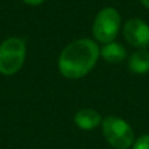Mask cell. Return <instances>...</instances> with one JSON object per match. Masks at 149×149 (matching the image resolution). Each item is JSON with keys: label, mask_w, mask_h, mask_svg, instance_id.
<instances>
[{"label": "cell", "mask_w": 149, "mask_h": 149, "mask_svg": "<svg viewBox=\"0 0 149 149\" xmlns=\"http://www.w3.org/2000/svg\"><path fill=\"white\" fill-rule=\"evenodd\" d=\"M100 56L97 43L89 38L73 41L62 51L59 56V71L71 80L81 79L93 70Z\"/></svg>", "instance_id": "obj_1"}, {"label": "cell", "mask_w": 149, "mask_h": 149, "mask_svg": "<svg viewBox=\"0 0 149 149\" xmlns=\"http://www.w3.org/2000/svg\"><path fill=\"white\" fill-rule=\"evenodd\" d=\"M102 135L106 141L115 149H128L135 141L134 128L119 116H106L102 119Z\"/></svg>", "instance_id": "obj_2"}, {"label": "cell", "mask_w": 149, "mask_h": 149, "mask_svg": "<svg viewBox=\"0 0 149 149\" xmlns=\"http://www.w3.org/2000/svg\"><path fill=\"white\" fill-rule=\"evenodd\" d=\"M25 42L17 37L7 38L0 45V73L5 76L15 74L25 62Z\"/></svg>", "instance_id": "obj_3"}, {"label": "cell", "mask_w": 149, "mask_h": 149, "mask_svg": "<svg viewBox=\"0 0 149 149\" xmlns=\"http://www.w3.org/2000/svg\"><path fill=\"white\" fill-rule=\"evenodd\" d=\"M120 28V15L113 7L103 8L98 12L93 24V36L102 43H110L118 36Z\"/></svg>", "instance_id": "obj_4"}, {"label": "cell", "mask_w": 149, "mask_h": 149, "mask_svg": "<svg viewBox=\"0 0 149 149\" xmlns=\"http://www.w3.org/2000/svg\"><path fill=\"white\" fill-rule=\"evenodd\" d=\"M123 36L131 46L144 49L149 45V26L140 18H131L124 25Z\"/></svg>", "instance_id": "obj_5"}, {"label": "cell", "mask_w": 149, "mask_h": 149, "mask_svg": "<svg viewBox=\"0 0 149 149\" xmlns=\"http://www.w3.org/2000/svg\"><path fill=\"white\" fill-rule=\"evenodd\" d=\"M74 124L79 127L80 130L84 131H92L95 127L101 126L102 123V116L100 113L93 109H81L74 114Z\"/></svg>", "instance_id": "obj_6"}, {"label": "cell", "mask_w": 149, "mask_h": 149, "mask_svg": "<svg viewBox=\"0 0 149 149\" xmlns=\"http://www.w3.org/2000/svg\"><path fill=\"white\" fill-rule=\"evenodd\" d=\"M128 67L134 73L144 74L149 72V51L148 50H137L131 55L128 60Z\"/></svg>", "instance_id": "obj_7"}, {"label": "cell", "mask_w": 149, "mask_h": 149, "mask_svg": "<svg viewBox=\"0 0 149 149\" xmlns=\"http://www.w3.org/2000/svg\"><path fill=\"white\" fill-rule=\"evenodd\" d=\"M100 55L109 63H120L126 59V49L122 45L115 43V42H110L106 43L102 47V50H100Z\"/></svg>", "instance_id": "obj_8"}, {"label": "cell", "mask_w": 149, "mask_h": 149, "mask_svg": "<svg viewBox=\"0 0 149 149\" xmlns=\"http://www.w3.org/2000/svg\"><path fill=\"white\" fill-rule=\"evenodd\" d=\"M132 149H149V134L141 135L137 139H135Z\"/></svg>", "instance_id": "obj_9"}, {"label": "cell", "mask_w": 149, "mask_h": 149, "mask_svg": "<svg viewBox=\"0 0 149 149\" xmlns=\"http://www.w3.org/2000/svg\"><path fill=\"white\" fill-rule=\"evenodd\" d=\"M25 1L26 4H30V5H38V4H42L45 0H22Z\"/></svg>", "instance_id": "obj_10"}, {"label": "cell", "mask_w": 149, "mask_h": 149, "mask_svg": "<svg viewBox=\"0 0 149 149\" xmlns=\"http://www.w3.org/2000/svg\"><path fill=\"white\" fill-rule=\"evenodd\" d=\"M140 1H141V3H143V4H144V5H145V7H147V8H148V9H149V0H140Z\"/></svg>", "instance_id": "obj_11"}]
</instances>
